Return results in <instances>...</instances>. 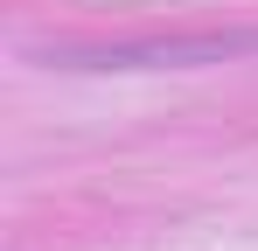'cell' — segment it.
Masks as SVG:
<instances>
[{
  "label": "cell",
  "mask_w": 258,
  "mask_h": 251,
  "mask_svg": "<svg viewBox=\"0 0 258 251\" xmlns=\"http://www.w3.org/2000/svg\"><path fill=\"white\" fill-rule=\"evenodd\" d=\"M258 49V35H196V42H140V49H98V56H77V63H98V70H147V63H216V56H244Z\"/></svg>",
  "instance_id": "obj_1"
}]
</instances>
